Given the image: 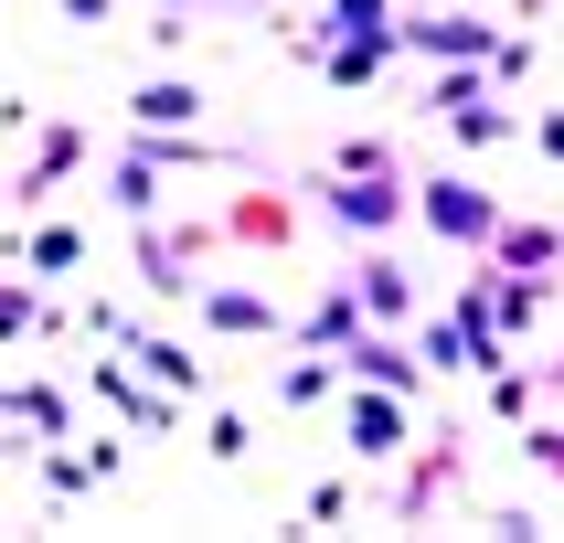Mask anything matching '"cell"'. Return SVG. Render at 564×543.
<instances>
[{
    "instance_id": "5b68a950",
    "label": "cell",
    "mask_w": 564,
    "mask_h": 543,
    "mask_svg": "<svg viewBox=\"0 0 564 543\" xmlns=\"http://www.w3.org/2000/svg\"><path fill=\"white\" fill-rule=\"evenodd\" d=\"M128 107H139V118H150V128H182L192 107H203V96H192V86H139V96H128Z\"/></svg>"
},
{
    "instance_id": "52a82bcc",
    "label": "cell",
    "mask_w": 564,
    "mask_h": 543,
    "mask_svg": "<svg viewBox=\"0 0 564 543\" xmlns=\"http://www.w3.org/2000/svg\"><path fill=\"white\" fill-rule=\"evenodd\" d=\"M426 54H501L479 22H426Z\"/></svg>"
},
{
    "instance_id": "6da1fadb",
    "label": "cell",
    "mask_w": 564,
    "mask_h": 543,
    "mask_svg": "<svg viewBox=\"0 0 564 543\" xmlns=\"http://www.w3.org/2000/svg\"><path fill=\"white\" fill-rule=\"evenodd\" d=\"M426 224H437L447 246H490V235H501V214H490L469 182H426Z\"/></svg>"
},
{
    "instance_id": "ba28073f",
    "label": "cell",
    "mask_w": 564,
    "mask_h": 543,
    "mask_svg": "<svg viewBox=\"0 0 564 543\" xmlns=\"http://www.w3.org/2000/svg\"><path fill=\"white\" fill-rule=\"evenodd\" d=\"M543 150H554V160H564V118H543Z\"/></svg>"
},
{
    "instance_id": "277c9868",
    "label": "cell",
    "mask_w": 564,
    "mask_h": 543,
    "mask_svg": "<svg viewBox=\"0 0 564 543\" xmlns=\"http://www.w3.org/2000/svg\"><path fill=\"white\" fill-rule=\"evenodd\" d=\"M351 373H362V383H394V394H405V383H415V362H405L394 341H351Z\"/></svg>"
},
{
    "instance_id": "7a4b0ae2",
    "label": "cell",
    "mask_w": 564,
    "mask_h": 543,
    "mask_svg": "<svg viewBox=\"0 0 564 543\" xmlns=\"http://www.w3.org/2000/svg\"><path fill=\"white\" fill-rule=\"evenodd\" d=\"M319 192H330V214H341V224H394V214H405L394 171H383V182H373V171H362V182H319Z\"/></svg>"
},
{
    "instance_id": "8992f818",
    "label": "cell",
    "mask_w": 564,
    "mask_h": 543,
    "mask_svg": "<svg viewBox=\"0 0 564 543\" xmlns=\"http://www.w3.org/2000/svg\"><path fill=\"white\" fill-rule=\"evenodd\" d=\"M351 298H362V309H383V319H405V278H394V267H362V278H351Z\"/></svg>"
},
{
    "instance_id": "3957f363",
    "label": "cell",
    "mask_w": 564,
    "mask_h": 543,
    "mask_svg": "<svg viewBox=\"0 0 564 543\" xmlns=\"http://www.w3.org/2000/svg\"><path fill=\"white\" fill-rule=\"evenodd\" d=\"M351 447H362V458H394V447H405V415L362 394V405H351Z\"/></svg>"
}]
</instances>
